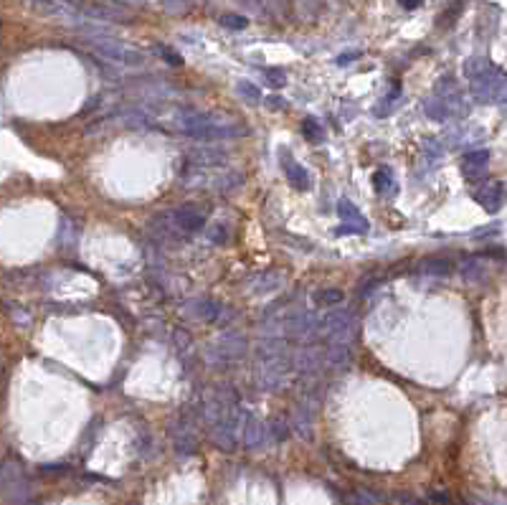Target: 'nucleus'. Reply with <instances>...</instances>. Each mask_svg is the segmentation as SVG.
<instances>
[{"label":"nucleus","mask_w":507,"mask_h":505,"mask_svg":"<svg viewBox=\"0 0 507 505\" xmlns=\"http://www.w3.org/2000/svg\"><path fill=\"white\" fill-rule=\"evenodd\" d=\"M315 302L317 305H337V302H343V293L340 290H320V293H315Z\"/></svg>","instance_id":"9b49d317"},{"label":"nucleus","mask_w":507,"mask_h":505,"mask_svg":"<svg viewBox=\"0 0 507 505\" xmlns=\"http://www.w3.org/2000/svg\"><path fill=\"white\" fill-rule=\"evenodd\" d=\"M236 435L241 437V442L246 447H259V444L264 442V426L259 424L257 419H251L249 414L243 417V422L239 424V432Z\"/></svg>","instance_id":"7ed1b4c3"},{"label":"nucleus","mask_w":507,"mask_h":505,"mask_svg":"<svg viewBox=\"0 0 507 505\" xmlns=\"http://www.w3.org/2000/svg\"><path fill=\"white\" fill-rule=\"evenodd\" d=\"M475 196L487 211H497L499 204H502V183H487L484 188L477 190Z\"/></svg>","instance_id":"423d86ee"},{"label":"nucleus","mask_w":507,"mask_h":505,"mask_svg":"<svg viewBox=\"0 0 507 505\" xmlns=\"http://www.w3.org/2000/svg\"><path fill=\"white\" fill-rule=\"evenodd\" d=\"M487 160H490V152H487V150L469 152V155H467V168H464V173H467V175H475L477 170H482Z\"/></svg>","instance_id":"9d476101"},{"label":"nucleus","mask_w":507,"mask_h":505,"mask_svg":"<svg viewBox=\"0 0 507 505\" xmlns=\"http://www.w3.org/2000/svg\"><path fill=\"white\" fill-rule=\"evenodd\" d=\"M373 183H375V190L386 196V186H390V173L388 170H378V173L373 175Z\"/></svg>","instance_id":"ddd939ff"},{"label":"nucleus","mask_w":507,"mask_h":505,"mask_svg":"<svg viewBox=\"0 0 507 505\" xmlns=\"http://www.w3.org/2000/svg\"><path fill=\"white\" fill-rule=\"evenodd\" d=\"M272 432H274V437H277V442L287 439V435H289V429H284V424H281V422H274V424H272Z\"/></svg>","instance_id":"4468645a"},{"label":"nucleus","mask_w":507,"mask_h":505,"mask_svg":"<svg viewBox=\"0 0 507 505\" xmlns=\"http://www.w3.org/2000/svg\"><path fill=\"white\" fill-rule=\"evenodd\" d=\"M89 43H92L94 54L101 56V59H107V61H112V63L137 66V63L145 61V54H142V51L127 46L122 41L110 39V36H94V39H89Z\"/></svg>","instance_id":"f257e3e1"},{"label":"nucleus","mask_w":507,"mask_h":505,"mask_svg":"<svg viewBox=\"0 0 507 505\" xmlns=\"http://www.w3.org/2000/svg\"><path fill=\"white\" fill-rule=\"evenodd\" d=\"M340 216L345 219V226L340 229V234H360V231L368 229V224L363 221V216H360L358 208H355L350 201H343V204H340Z\"/></svg>","instance_id":"20e7f679"},{"label":"nucleus","mask_w":507,"mask_h":505,"mask_svg":"<svg viewBox=\"0 0 507 505\" xmlns=\"http://www.w3.org/2000/svg\"><path fill=\"white\" fill-rule=\"evenodd\" d=\"M421 269L426 272V275H439V277H444L449 275L454 269V264L449 259H426L421 264Z\"/></svg>","instance_id":"1a4fd4ad"},{"label":"nucleus","mask_w":507,"mask_h":505,"mask_svg":"<svg viewBox=\"0 0 507 505\" xmlns=\"http://www.w3.org/2000/svg\"><path fill=\"white\" fill-rule=\"evenodd\" d=\"M211 237H213V241H216V244H223V241H226V229H223V226H216V229L211 231Z\"/></svg>","instance_id":"dca6fc26"},{"label":"nucleus","mask_w":507,"mask_h":505,"mask_svg":"<svg viewBox=\"0 0 507 505\" xmlns=\"http://www.w3.org/2000/svg\"><path fill=\"white\" fill-rule=\"evenodd\" d=\"M168 219L186 237V234H193V231H198L206 224V213L201 208H195V206H180V208L168 213Z\"/></svg>","instance_id":"f03ea898"},{"label":"nucleus","mask_w":507,"mask_h":505,"mask_svg":"<svg viewBox=\"0 0 507 505\" xmlns=\"http://www.w3.org/2000/svg\"><path fill=\"white\" fill-rule=\"evenodd\" d=\"M492 69H495V63L487 61V59H469V61L464 63V74H467L472 81L484 77V74H490Z\"/></svg>","instance_id":"6e6552de"},{"label":"nucleus","mask_w":507,"mask_h":505,"mask_svg":"<svg viewBox=\"0 0 507 505\" xmlns=\"http://www.w3.org/2000/svg\"><path fill=\"white\" fill-rule=\"evenodd\" d=\"M302 130H304V135H307V137H310L312 142H320L322 140V130H320V125H317L315 119H307Z\"/></svg>","instance_id":"f8f14e48"},{"label":"nucleus","mask_w":507,"mask_h":505,"mask_svg":"<svg viewBox=\"0 0 507 505\" xmlns=\"http://www.w3.org/2000/svg\"><path fill=\"white\" fill-rule=\"evenodd\" d=\"M284 170H287V178L292 181V186H295V188H299V190L310 188V173H307V170H304L299 163H295L292 158H287V160H284Z\"/></svg>","instance_id":"0eeeda50"},{"label":"nucleus","mask_w":507,"mask_h":505,"mask_svg":"<svg viewBox=\"0 0 507 505\" xmlns=\"http://www.w3.org/2000/svg\"><path fill=\"white\" fill-rule=\"evenodd\" d=\"M295 366L299 368V371H317V368H322L325 366V350H317V348H304V350H299L295 358Z\"/></svg>","instance_id":"39448f33"},{"label":"nucleus","mask_w":507,"mask_h":505,"mask_svg":"<svg viewBox=\"0 0 507 505\" xmlns=\"http://www.w3.org/2000/svg\"><path fill=\"white\" fill-rule=\"evenodd\" d=\"M223 23L231 26V28H243V26H246V18H241V16H223Z\"/></svg>","instance_id":"2eb2a0df"}]
</instances>
